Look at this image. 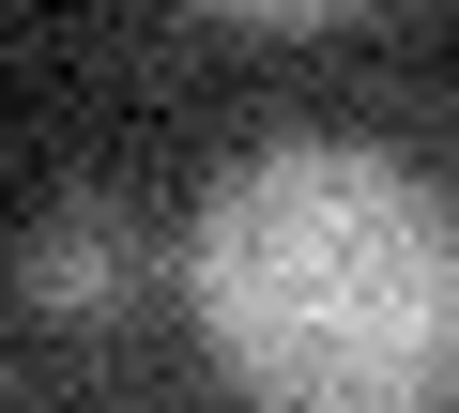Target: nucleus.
Here are the masks:
<instances>
[{
    "label": "nucleus",
    "mask_w": 459,
    "mask_h": 413,
    "mask_svg": "<svg viewBox=\"0 0 459 413\" xmlns=\"http://www.w3.org/2000/svg\"><path fill=\"white\" fill-rule=\"evenodd\" d=\"M184 306L261 413H429L459 383V199L368 138L214 168Z\"/></svg>",
    "instance_id": "obj_1"
},
{
    "label": "nucleus",
    "mask_w": 459,
    "mask_h": 413,
    "mask_svg": "<svg viewBox=\"0 0 459 413\" xmlns=\"http://www.w3.org/2000/svg\"><path fill=\"white\" fill-rule=\"evenodd\" d=\"M138 276H153V230L123 215L108 184H77V199H47V215H31V245H16V291H31L47 322H108V306H123Z\"/></svg>",
    "instance_id": "obj_2"
}]
</instances>
